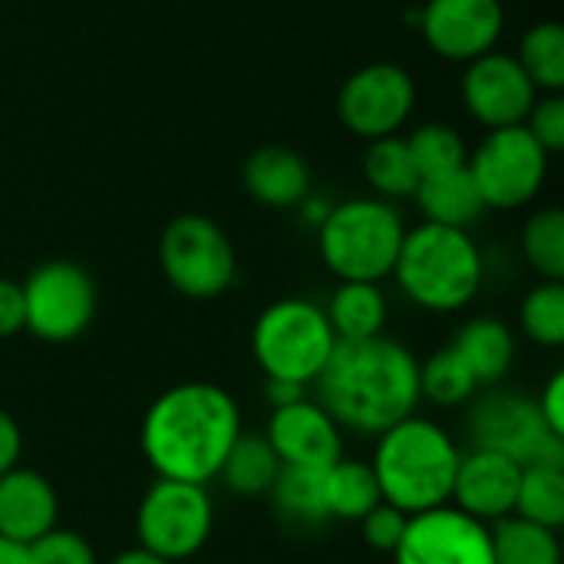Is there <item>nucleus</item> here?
<instances>
[{
  "mask_svg": "<svg viewBox=\"0 0 564 564\" xmlns=\"http://www.w3.org/2000/svg\"><path fill=\"white\" fill-rule=\"evenodd\" d=\"M23 330L46 344H69L96 317V281L76 261H43L20 284Z\"/></svg>",
  "mask_w": 564,
  "mask_h": 564,
  "instance_id": "1a4fd4ad",
  "label": "nucleus"
},
{
  "mask_svg": "<svg viewBox=\"0 0 564 564\" xmlns=\"http://www.w3.org/2000/svg\"><path fill=\"white\" fill-rule=\"evenodd\" d=\"M449 347L463 357V364L473 370L479 387H496L512 370L516 360V334L499 317L466 321Z\"/></svg>",
  "mask_w": 564,
  "mask_h": 564,
  "instance_id": "aec40b11",
  "label": "nucleus"
},
{
  "mask_svg": "<svg viewBox=\"0 0 564 564\" xmlns=\"http://www.w3.org/2000/svg\"><path fill=\"white\" fill-rule=\"evenodd\" d=\"M519 482H522V463L499 453L473 449L459 456L449 506L473 516L476 522L496 525L516 512Z\"/></svg>",
  "mask_w": 564,
  "mask_h": 564,
  "instance_id": "f3484780",
  "label": "nucleus"
},
{
  "mask_svg": "<svg viewBox=\"0 0 564 564\" xmlns=\"http://www.w3.org/2000/svg\"><path fill=\"white\" fill-rule=\"evenodd\" d=\"M416 83L397 63H367L350 73L337 93V116L347 132L373 142L397 135L413 116Z\"/></svg>",
  "mask_w": 564,
  "mask_h": 564,
  "instance_id": "9b49d317",
  "label": "nucleus"
},
{
  "mask_svg": "<svg viewBox=\"0 0 564 564\" xmlns=\"http://www.w3.org/2000/svg\"><path fill=\"white\" fill-rule=\"evenodd\" d=\"M473 397H479V383L453 347H443L420 364V400H430L440 410H453L473 403Z\"/></svg>",
  "mask_w": 564,
  "mask_h": 564,
  "instance_id": "bb28decb",
  "label": "nucleus"
},
{
  "mask_svg": "<svg viewBox=\"0 0 564 564\" xmlns=\"http://www.w3.org/2000/svg\"><path fill=\"white\" fill-rule=\"evenodd\" d=\"M512 516L558 532L564 525V469L522 466V482Z\"/></svg>",
  "mask_w": 564,
  "mask_h": 564,
  "instance_id": "c85d7f7f",
  "label": "nucleus"
},
{
  "mask_svg": "<svg viewBox=\"0 0 564 564\" xmlns=\"http://www.w3.org/2000/svg\"><path fill=\"white\" fill-rule=\"evenodd\" d=\"M321 406L334 423L357 436H380L420 406V360L400 340L380 334L337 344L317 377Z\"/></svg>",
  "mask_w": 564,
  "mask_h": 564,
  "instance_id": "f03ea898",
  "label": "nucleus"
},
{
  "mask_svg": "<svg viewBox=\"0 0 564 564\" xmlns=\"http://www.w3.org/2000/svg\"><path fill=\"white\" fill-rule=\"evenodd\" d=\"M278 506V512L297 525H321L330 522L327 519V506H324V469H291L281 466L271 492H268Z\"/></svg>",
  "mask_w": 564,
  "mask_h": 564,
  "instance_id": "c756f323",
  "label": "nucleus"
},
{
  "mask_svg": "<svg viewBox=\"0 0 564 564\" xmlns=\"http://www.w3.org/2000/svg\"><path fill=\"white\" fill-rule=\"evenodd\" d=\"M23 330V294L17 281L0 278V340Z\"/></svg>",
  "mask_w": 564,
  "mask_h": 564,
  "instance_id": "4c0bfd02",
  "label": "nucleus"
},
{
  "mask_svg": "<svg viewBox=\"0 0 564 564\" xmlns=\"http://www.w3.org/2000/svg\"><path fill=\"white\" fill-rule=\"evenodd\" d=\"M406 519H410L406 512H400V509H393V506L380 502L373 512H367V516L360 519L364 542H367L373 552L393 555V552H397V545H400V539H403V532H406Z\"/></svg>",
  "mask_w": 564,
  "mask_h": 564,
  "instance_id": "c9c22d12",
  "label": "nucleus"
},
{
  "mask_svg": "<svg viewBox=\"0 0 564 564\" xmlns=\"http://www.w3.org/2000/svg\"><path fill=\"white\" fill-rule=\"evenodd\" d=\"M215 532V502L205 486L155 479L135 509V542L169 564L195 558Z\"/></svg>",
  "mask_w": 564,
  "mask_h": 564,
  "instance_id": "0eeeda50",
  "label": "nucleus"
},
{
  "mask_svg": "<svg viewBox=\"0 0 564 564\" xmlns=\"http://www.w3.org/2000/svg\"><path fill=\"white\" fill-rule=\"evenodd\" d=\"M466 426H469L473 449L499 453L522 466L532 459L539 443L545 436H552L539 416L535 400H529L522 393H509V390H492V393L473 397Z\"/></svg>",
  "mask_w": 564,
  "mask_h": 564,
  "instance_id": "2eb2a0df",
  "label": "nucleus"
},
{
  "mask_svg": "<svg viewBox=\"0 0 564 564\" xmlns=\"http://www.w3.org/2000/svg\"><path fill=\"white\" fill-rule=\"evenodd\" d=\"M159 268L165 281L188 301L221 297L238 278L231 238L205 215H178L162 228Z\"/></svg>",
  "mask_w": 564,
  "mask_h": 564,
  "instance_id": "6e6552de",
  "label": "nucleus"
},
{
  "mask_svg": "<svg viewBox=\"0 0 564 564\" xmlns=\"http://www.w3.org/2000/svg\"><path fill=\"white\" fill-rule=\"evenodd\" d=\"M522 334L539 347H562L564 344V284L562 281H539L519 307Z\"/></svg>",
  "mask_w": 564,
  "mask_h": 564,
  "instance_id": "2f4dec72",
  "label": "nucleus"
},
{
  "mask_svg": "<svg viewBox=\"0 0 564 564\" xmlns=\"http://www.w3.org/2000/svg\"><path fill=\"white\" fill-rule=\"evenodd\" d=\"M0 564H26V555H23V549H20V545H13V542L0 539Z\"/></svg>",
  "mask_w": 564,
  "mask_h": 564,
  "instance_id": "79ce46f5",
  "label": "nucleus"
},
{
  "mask_svg": "<svg viewBox=\"0 0 564 564\" xmlns=\"http://www.w3.org/2000/svg\"><path fill=\"white\" fill-rule=\"evenodd\" d=\"M26 564H99L89 539H83L73 529H50L36 542L23 549Z\"/></svg>",
  "mask_w": 564,
  "mask_h": 564,
  "instance_id": "72a5a7b5",
  "label": "nucleus"
},
{
  "mask_svg": "<svg viewBox=\"0 0 564 564\" xmlns=\"http://www.w3.org/2000/svg\"><path fill=\"white\" fill-rule=\"evenodd\" d=\"M406 225L383 198H350L324 212L317 248L337 281L380 284L393 274Z\"/></svg>",
  "mask_w": 564,
  "mask_h": 564,
  "instance_id": "39448f33",
  "label": "nucleus"
},
{
  "mask_svg": "<svg viewBox=\"0 0 564 564\" xmlns=\"http://www.w3.org/2000/svg\"><path fill=\"white\" fill-rule=\"evenodd\" d=\"M245 188L264 208H294L307 202L311 169L301 152L288 145H261L245 162Z\"/></svg>",
  "mask_w": 564,
  "mask_h": 564,
  "instance_id": "6ab92c4d",
  "label": "nucleus"
},
{
  "mask_svg": "<svg viewBox=\"0 0 564 564\" xmlns=\"http://www.w3.org/2000/svg\"><path fill=\"white\" fill-rule=\"evenodd\" d=\"M364 175L370 188L387 202V198H406L420 185V172L413 165L410 145L400 135L373 139L364 152Z\"/></svg>",
  "mask_w": 564,
  "mask_h": 564,
  "instance_id": "a878e982",
  "label": "nucleus"
},
{
  "mask_svg": "<svg viewBox=\"0 0 564 564\" xmlns=\"http://www.w3.org/2000/svg\"><path fill=\"white\" fill-rule=\"evenodd\" d=\"M264 440L281 466L291 469H327L344 456V430L321 403L307 397L271 410Z\"/></svg>",
  "mask_w": 564,
  "mask_h": 564,
  "instance_id": "dca6fc26",
  "label": "nucleus"
},
{
  "mask_svg": "<svg viewBox=\"0 0 564 564\" xmlns=\"http://www.w3.org/2000/svg\"><path fill=\"white\" fill-rule=\"evenodd\" d=\"M241 436V410L228 390L185 380L152 400L139 426V446L155 479L208 486Z\"/></svg>",
  "mask_w": 564,
  "mask_h": 564,
  "instance_id": "f257e3e1",
  "label": "nucleus"
},
{
  "mask_svg": "<svg viewBox=\"0 0 564 564\" xmlns=\"http://www.w3.org/2000/svg\"><path fill=\"white\" fill-rule=\"evenodd\" d=\"M327 324L337 337V344H354V340H370L380 337L387 327V294L380 284L367 281H340L337 291L330 294L327 307Z\"/></svg>",
  "mask_w": 564,
  "mask_h": 564,
  "instance_id": "412c9836",
  "label": "nucleus"
},
{
  "mask_svg": "<svg viewBox=\"0 0 564 564\" xmlns=\"http://www.w3.org/2000/svg\"><path fill=\"white\" fill-rule=\"evenodd\" d=\"M463 99L469 116L486 129H509L525 122L529 109L539 99V89L532 86V79L525 76L516 56L492 50L466 63Z\"/></svg>",
  "mask_w": 564,
  "mask_h": 564,
  "instance_id": "4468645a",
  "label": "nucleus"
},
{
  "mask_svg": "<svg viewBox=\"0 0 564 564\" xmlns=\"http://www.w3.org/2000/svg\"><path fill=\"white\" fill-rule=\"evenodd\" d=\"M278 473H281V459L274 456V449L268 446V440L264 436L241 433L235 440V446L228 449L218 479L225 482V489L231 496L258 499V496H268L271 492Z\"/></svg>",
  "mask_w": 564,
  "mask_h": 564,
  "instance_id": "b1692460",
  "label": "nucleus"
},
{
  "mask_svg": "<svg viewBox=\"0 0 564 564\" xmlns=\"http://www.w3.org/2000/svg\"><path fill=\"white\" fill-rule=\"evenodd\" d=\"M549 152L532 139L525 126L489 129L479 149L466 159V169L482 195L486 208H522L529 205L549 175Z\"/></svg>",
  "mask_w": 564,
  "mask_h": 564,
  "instance_id": "9d476101",
  "label": "nucleus"
},
{
  "mask_svg": "<svg viewBox=\"0 0 564 564\" xmlns=\"http://www.w3.org/2000/svg\"><path fill=\"white\" fill-rule=\"evenodd\" d=\"M535 406H539V416H542L545 430H549L552 436H562L564 440V370L549 377V383H545V390L539 393Z\"/></svg>",
  "mask_w": 564,
  "mask_h": 564,
  "instance_id": "e433bc0d",
  "label": "nucleus"
},
{
  "mask_svg": "<svg viewBox=\"0 0 564 564\" xmlns=\"http://www.w3.org/2000/svg\"><path fill=\"white\" fill-rule=\"evenodd\" d=\"M337 350V337L321 304L281 297L268 304L251 327V354L264 380L311 387Z\"/></svg>",
  "mask_w": 564,
  "mask_h": 564,
  "instance_id": "423d86ee",
  "label": "nucleus"
},
{
  "mask_svg": "<svg viewBox=\"0 0 564 564\" xmlns=\"http://www.w3.org/2000/svg\"><path fill=\"white\" fill-rule=\"evenodd\" d=\"M519 66L535 89L562 93L564 89V30L555 20H542L525 30L519 43Z\"/></svg>",
  "mask_w": 564,
  "mask_h": 564,
  "instance_id": "cd10ccee",
  "label": "nucleus"
},
{
  "mask_svg": "<svg viewBox=\"0 0 564 564\" xmlns=\"http://www.w3.org/2000/svg\"><path fill=\"white\" fill-rule=\"evenodd\" d=\"M522 254L542 281L564 278V215L562 208L535 212L522 228Z\"/></svg>",
  "mask_w": 564,
  "mask_h": 564,
  "instance_id": "7c9ffc66",
  "label": "nucleus"
},
{
  "mask_svg": "<svg viewBox=\"0 0 564 564\" xmlns=\"http://www.w3.org/2000/svg\"><path fill=\"white\" fill-rule=\"evenodd\" d=\"M380 486L370 463L340 456L334 466L324 469V506L327 519L337 522H360L367 512L380 506Z\"/></svg>",
  "mask_w": 564,
  "mask_h": 564,
  "instance_id": "5701e85b",
  "label": "nucleus"
},
{
  "mask_svg": "<svg viewBox=\"0 0 564 564\" xmlns=\"http://www.w3.org/2000/svg\"><path fill=\"white\" fill-rule=\"evenodd\" d=\"M264 400L271 403V410H278V406L304 400V387H294V383H284V380H268L264 383Z\"/></svg>",
  "mask_w": 564,
  "mask_h": 564,
  "instance_id": "ea45409f",
  "label": "nucleus"
},
{
  "mask_svg": "<svg viewBox=\"0 0 564 564\" xmlns=\"http://www.w3.org/2000/svg\"><path fill=\"white\" fill-rule=\"evenodd\" d=\"M492 529V558L496 564H562L558 532L509 516Z\"/></svg>",
  "mask_w": 564,
  "mask_h": 564,
  "instance_id": "393cba45",
  "label": "nucleus"
},
{
  "mask_svg": "<svg viewBox=\"0 0 564 564\" xmlns=\"http://www.w3.org/2000/svg\"><path fill=\"white\" fill-rule=\"evenodd\" d=\"M393 564H496L492 529L456 506L410 516Z\"/></svg>",
  "mask_w": 564,
  "mask_h": 564,
  "instance_id": "f8f14e48",
  "label": "nucleus"
},
{
  "mask_svg": "<svg viewBox=\"0 0 564 564\" xmlns=\"http://www.w3.org/2000/svg\"><path fill=\"white\" fill-rule=\"evenodd\" d=\"M406 145H410V155H413V165H416L420 178L463 169L466 159H469L463 135L453 126H446V122H426V126H420L406 139Z\"/></svg>",
  "mask_w": 564,
  "mask_h": 564,
  "instance_id": "473e14b6",
  "label": "nucleus"
},
{
  "mask_svg": "<svg viewBox=\"0 0 564 564\" xmlns=\"http://www.w3.org/2000/svg\"><path fill=\"white\" fill-rule=\"evenodd\" d=\"M459 443L440 423L413 413L377 436L370 469L380 499L406 516L449 506L459 469Z\"/></svg>",
  "mask_w": 564,
  "mask_h": 564,
  "instance_id": "7ed1b4c3",
  "label": "nucleus"
},
{
  "mask_svg": "<svg viewBox=\"0 0 564 564\" xmlns=\"http://www.w3.org/2000/svg\"><path fill=\"white\" fill-rule=\"evenodd\" d=\"M393 278L406 301L420 311L456 314L476 301L486 278V261L466 228L423 221L403 235Z\"/></svg>",
  "mask_w": 564,
  "mask_h": 564,
  "instance_id": "20e7f679",
  "label": "nucleus"
},
{
  "mask_svg": "<svg viewBox=\"0 0 564 564\" xmlns=\"http://www.w3.org/2000/svg\"><path fill=\"white\" fill-rule=\"evenodd\" d=\"M413 198H416L423 218L430 225H443V228H469L486 212L482 195L466 165L443 172V175L420 178Z\"/></svg>",
  "mask_w": 564,
  "mask_h": 564,
  "instance_id": "4be33fe9",
  "label": "nucleus"
},
{
  "mask_svg": "<svg viewBox=\"0 0 564 564\" xmlns=\"http://www.w3.org/2000/svg\"><path fill=\"white\" fill-rule=\"evenodd\" d=\"M506 26L499 0H430L420 13L423 40L453 63H473L496 50Z\"/></svg>",
  "mask_w": 564,
  "mask_h": 564,
  "instance_id": "ddd939ff",
  "label": "nucleus"
},
{
  "mask_svg": "<svg viewBox=\"0 0 564 564\" xmlns=\"http://www.w3.org/2000/svg\"><path fill=\"white\" fill-rule=\"evenodd\" d=\"M532 139L549 152H562L564 149V96L562 93H549L545 99H535V106L529 109L525 122H522Z\"/></svg>",
  "mask_w": 564,
  "mask_h": 564,
  "instance_id": "f704fd0d",
  "label": "nucleus"
},
{
  "mask_svg": "<svg viewBox=\"0 0 564 564\" xmlns=\"http://www.w3.org/2000/svg\"><path fill=\"white\" fill-rule=\"evenodd\" d=\"M59 519V496L53 482L26 466H13L0 476V539L26 549Z\"/></svg>",
  "mask_w": 564,
  "mask_h": 564,
  "instance_id": "a211bd4d",
  "label": "nucleus"
},
{
  "mask_svg": "<svg viewBox=\"0 0 564 564\" xmlns=\"http://www.w3.org/2000/svg\"><path fill=\"white\" fill-rule=\"evenodd\" d=\"M106 564H169V562H162V558H155V555H149V552H142V549L135 545V549L119 552L116 558H109Z\"/></svg>",
  "mask_w": 564,
  "mask_h": 564,
  "instance_id": "a19ab883",
  "label": "nucleus"
},
{
  "mask_svg": "<svg viewBox=\"0 0 564 564\" xmlns=\"http://www.w3.org/2000/svg\"><path fill=\"white\" fill-rule=\"evenodd\" d=\"M20 453H23V433L17 420L7 410H0V476L20 466Z\"/></svg>",
  "mask_w": 564,
  "mask_h": 564,
  "instance_id": "58836bf2",
  "label": "nucleus"
}]
</instances>
